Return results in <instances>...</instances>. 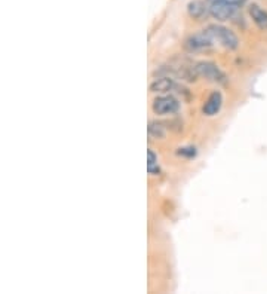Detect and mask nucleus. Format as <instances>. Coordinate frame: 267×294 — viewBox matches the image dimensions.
Instances as JSON below:
<instances>
[{"instance_id":"obj_11","label":"nucleus","mask_w":267,"mask_h":294,"mask_svg":"<svg viewBox=\"0 0 267 294\" xmlns=\"http://www.w3.org/2000/svg\"><path fill=\"white\" fill-rule=\"evenodd\" d=\"M149 135L152 138H163L165 137L163 126L160 123H156V122H150V125H149Z\"/></svg>"},{"instance_id":"obj_9","label":"nucleus","mask_w":267,"mask_h":294,"mask_svg":"<svg viewBox=\"0 0 267 294\" xmlns=\"http://www.w3.org/2000/svg\"><path fill=\"white\" fill-rule=\"evenodd\" d=\"M175 88V83L171 77L165 76V77H160V79H156L152 85H150V89L153 92H159V94H163V92H169Z\"/></svg>"},{"instance_id":"obj_6","label":"nucleus","mask_w":267,"mask_h":294,"mask_svg":"<svg viewBox=\"0 0 267 294\" xmlns=\"http://www.w3.org/2000/svg\"><path fill=\"white\" fill-rule=\"evenodd\" d=\"M221 106H223V95H221V92L214 91L213 94L208 97V100L204 106V113L207 116H214L220 112Z\"/></svg>"},{"instance_id":"obj_8","label":"nucleus","mask_w":267,"mask_h":294,"mask_svg":"<svg viewBox=\"0 0 267 294\" xmlns=\"http://www.w3.org/2000/svg\"><path fill=\"white\" fill-rule=\"evenodd\" d=\"M208 10H210V7L202 0H192L187 4V12L193 19H202Z\"/></svg>"},{"instance_id":"obj_10","label":"nucleus","mask_w":267,"mask_h":294,"mask_svg":"<svg viewBox=\"0 0 267 294\" xmlns=\"http://www.w3.org/2000/svg\"><path fill=\"white\" fill-rule=\"evenodd\" d=\"M147 171L150 174H153V176H156V174L160 173L159 164H158V156L155 155L153 150H149L147 152Z\"/></svg>"},{"instance_id":"obj_4","label":"nucleus","mask_w":267,"mask_h":294,"mask_svg":"<svg viewBox=\"0 0 267 294\" xmlns=\"http://www.w3.org/2000/svg\"><path fill=\"white\" fill-rule=\"evenodd\" d=\"M210 13L218 21L232 19L236 15L238 6H233L224 0H210Z\"/></svg>"},{"instance_id":"obj_7","label":"nucleus","mask_w":267,"mask_h":294,"mask_svg":"<svg viewBox=\"0 0 267 294\" xmlns=\"http://www.w3.org/2000/svg\"><path fill=\"white\" fill-rule=\"evenodd\" d=\"M250 16L260 30L267 31V10H265L259 4H251L250 6Z\"/></svg>"},{"instance_id":"obj_13","label":"nucleus","mask_w":267,"mask_h":294,"mask_svg":"<svg viewBox=\"0 0 267 294\" xmlns=\"http://www.w3.org/2000/svg\"><path fill=\"white\" fill-rule=\"evenodd\" d=\"M224 1H227V3H230V4H233V6H242L247 0H224Z\"/></svg>"},{"instance_id":"obj_3","label":"nucleus","mask_w":267,"mask_h":294,"mask_svg":"<svg viewBox=\"0 0 267 294\" xmlns=\"http://www.w3.org/2000/svg\"><path fill=\"white\" fill-rule=\"evenodd\" d=\"M195 70H196L198 76H202V77H205L211 82H215V83H226L227 82L226 74L218 68V65H215L214 62H210V61L198 62L195 65Z\"/></svg>"},{"instance_id":"obj_12","label":"nucleus","mask_w":267,"mask_h":294,"mask_svg":"<svg viewBox=\"0 0 267 294\" xmlns=\"http://www.w3.org/2000/svg\"><path fill=\"white\" fill-rule=\"evenodd\" d=\"M177 153L184 158H193V156H196V149L195 147H183V149H178Z\"/></svg>"},{"instance_id":"obj_2","label":"nucleus","mask_w":267,"mask_h":294,"mask_svg":"<svg viewBox=\"0 0 267 294\" xmlns=\"http://www.w3.org/2000/svg\"><path fill=\"white\" fill-rule=\"evenodd\" d=\"M213 43H215L213 40V37L210 36V33L207 30L201 31V33H196L193 36H190L186 43H184V48L189 51V52H202V51H208L213 48Z\"/></svg>"},{"instance_id":"obj_1","label":"nucleus","mask_w":267,"mask_h":294,"mask_svg":"<svg viewBox=\"0 0 267 294\" xmlns=\"http://www.w3.org/2000/svg\"><path fill=\"white\" fill-rule=\"evenodd\" d=\"M207 31L210 33V36L213 37L214 42L220 43V45H221L223 48H226V49L235 51V49L239 46V39H238L236 34H235L232 30H229L227 27L213 24V25H208Z\"/></svg>"},{"instance_id":"obj_5","label":"nucleus","mask_w":267,"mask_h":294,"mask_svg":"<svg viewBox=\"0 0 267 294\" xmlns=\"http://www.w3.org/2000/svg\"><path fill=\"white\" fill-rule=\"evenodd\" d=\"M180 109V103L172 95H160L153 101V112L156 115H172Z\"/></svg>"}]
</instances>
